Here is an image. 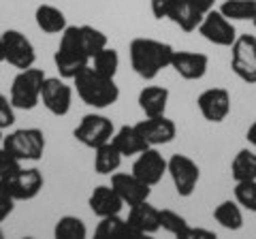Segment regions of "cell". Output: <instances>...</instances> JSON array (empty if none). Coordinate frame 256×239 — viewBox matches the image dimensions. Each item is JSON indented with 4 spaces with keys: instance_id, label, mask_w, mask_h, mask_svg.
Segmentation results:
<instances>
[{
    "instance_id": "5b68a950",
    "label": "cell",
    "mask_w": 256,
    "mask_h": 239,
    "mask_svg": "<svg viewBox=\"0 0 256 239\" xmlns=\"http://www.w3.org/2000/svg\"><path fill=\"white\" fill-rule=\"evenodd\" d=\"M2 148L20 162H38L45 154V134L41 128H18L2 137Z\"/></svg>"
},
{
    "instance_id": "603a6c76",
    "label": "cell",
    "mask_w": 256,
    "mask_h": 239,
    "mask_svg": "<svg viewBox=\"0 0 256 239\" xmlns=\"http://www.w3.org/2000/svg\"><path fill=\"white\" fill-rule=\"evenodd\" d=\"M166 20H171L175 26H180V30L190 34L198 28V24L203 20V13L198 11L190 0H175V4H173V9H171Z\"/></svg>"
},
{
    "instance_id": "b9f144b4",
    "label": "cell",
    "mask_w": 256,
    "mask_h": 239,
    "mask_svg": "<svg viewBox=\"0 0 256 239\" xmlns=\"http://www.w3.org/2000/svg\"><path fill=\"white\" fill-rule=\"evenodd\" d=\"M2 137H4V134H2V130H0V143H2Z\"/></svg>"
},
{
    "instance_id": "ba28073f",
    "label": "cell",
    "mask_w": 256,
    "mask_h": 239,
    "mask_svg": "<svg viewBox=\"0 0 256 239\" xmlns=\"http://www.w3.org/2000/svg\"><path fill=\"white\" fill-rule=\"evenodd\" d=\"M116 132V126L111 122V118L102 114H88L82 118V122L77 124V128L73 130V137L82 143L84 148L96 150L102 143L111 141Z\"/></svg>"
},
{
    "instance_id": "277c9868",
    "label": "cell",
    "mask_w": 256,
    "mask_h": 239,
    "mask_svg": "<svg viewBox=\"0 0 256 239\" xmlns=\"http://www.w3.org/2000/svg\"><path fill=\"white\" fill-rule=\"evenodd\" d=\"M45 70L43 68H24L13 77L9 100L15 109L20 111H32L41 102V88L45 82Z\"/></svg>"
},
{
    "instance_id": "44dd1931",
    "label": "cell",
    "mask_w": 256,
    "mask_h": 239,
    "mask_svg": "<svg viewBox=\"0 0 256 239\" xmlns=\"http://www.w3.org/2000/svg\"><path fill=\"white\" fill-rule=\"evenodd\" d=\"M111 143L118 148V152L122 154L124 158H130V156H137L141 154L143 150H148L150 146L146 143V139L141 137V132L137 130V126H120V128L114 132V137H111Z\"/></svg>"
},
{
    "instance_id": "6da1fadb",
    "label": "cell",
    "mask_w": 256,
    "mask_h": 239,
    "mask_svg": "<svg viewBox=\"0 0 256 239\" xmlns=\"http://www.w3.org/2000/svg\"><path fill=\"white\" fill-rule=\"evenodd\" d=\"M173 52L175 50L169 43H162L158 38H150V36H137L128 45L130 66L146 82L156 79L164 68H171Z\"/></svg>"
},
{
    "instance_id": "4316f807",
    "label": "cell",
    "mask_w": 256,
    "mask_h": 239,
    "mask_svg": "<svg viewBox=\"0 0 256 239\" xmlns=\"http://www.w3.org/2000/svg\"><path fill=\"white\" fill-rule=\"evenodd\" d=\"M218 11L230 22H252L256 15V0H224Z\"/></svg>"
},
{
    "instance_id": "f1b7e54d",
    "label": "cell",
    "mask_w": 256,
    "mask_h": 239,
    "mask_svg": "<svg viewBox=\"0 0 256 239\" xmlns=\"http://www.w3.org/2000/svg\"><path fill=\"white\" fill-rule=\"evenodd\" d=\"M92 68H96L100 75H107V77H116L118 75V68H120V54L114 47H102V50L94 56L90 60Z\"/></svg>"
},
{
    "instance_id": "7a4b0ae2",
    "label": "cell",
    "mask_w": 256,
    "mask_h": 239,
    "mask_svg": "<svg viewBox=\"0 0 256 239\" xmlns=\"http://www.w3.org/2000/svg\"><path fill=\"white\" fill-rule=\"evenodd\" d=\"M73 88L77 90V96L94 109H107L116 105L120 98V86L116 84V77L100 75L96 68H92V64H88L73 77Z\"/></svg>"
},
{
    "instance_id": "60d3db41",
    "label": "cell",
    "mask_w": 256,
    "mask_h": 239,
    "mask_svg": "<svg viewBox=\"0 0 256 239\" xmlns=\"http://www.w3.org/2000/svg\"><path fill=\"white\" fill-rule=\"evenodd\" d=\"M4 237V230H2V226H0V239H2Z\"/></svg>"
},
{
    "instance_id": "8992f818",
    "label": "cell",
    "mask_w": 256,
    "mask_h": 239,
    "mask_svg": "<svg viewBox=\"0 0 256 239\" xmlns=\"http://www.w3.org/2000/svg\"><path fill=\"white\" fill-rule=\"evenodd\" d=\"M166 173H169L175 192L180 196L188 198L194 194L198 180H201V169H198L196 160H192L186 154H173L166 160Z\"/></svg>"
},
{
    "instance_id": "3957f363",
    "label": "cell",
    "mask_w": 256,
    "mask_h": 239,
    "mask_svg": "<svg viewBox=\"0 0 256 239\" xmlns=\"http://www.w3.org/2000/svg\"><path fill=\"white\" fill-rule=\"evenodd\" d=\"M90 60L92 54L84 41L82 26H66L60 34L58 50L54 54V64L58 68V75L73 82V77L90 64Z\"/></svg>"
},
{
    "instance_id": "7402d4cb",
    "label": "cell",
    "mask_w": 256,
    "mask_h": 239,
    "mask_svg": "<svg viewBox=\"0 0 256 239\" xmlns=\"http://www.w3.org/2000/svg\"><path fill=\"white\" fill-rule=\"evenodd\" d=\"M34 22L38 30H43L45 34H62L64 28L68 26L64 11L54 4H38L34 11Z\"/></svg>"
},
{
    "instance_id": "7c38bea8",
    "label": "cell",
    "mask_w": 256,
    "mask_h": 239,
    "mask_svg": "<svg viewBox=\"0 0 256 239\" xmlns=\"http://www.w3.org/2000/svg\"><path fill=\"white\" fill-rule=\"evenodd\" d=\"M41 102L52 116H66L73 105V86H68L64 77H45L41 88Z\"/></svg>"
},
{
    "instance_id": "2e32d148",
    "label": "cell",
    "mask_w": 256,
    "mask_h": 239,
    "mask_svg": "<svg viewBox=\"0 0 256 239\" xmlns=\"http://www.w3.org/2000/svg\"><path fill=\"white\" fill-rule=\"evenodd\" d=\"M137 130L141 132V137L146 139V143L150 148H160L171 143L175 137H178V126L171 118L164 116H156V118H146L141 122L134 124Z\"/></svg>"
},
{
    "instance_id": "d6986e66",
    "label": "cell",
    "mask_w": 256,
    "mask_h": 239,
    "mask_svg": "<svg viewBox=\"0 0 256 239\" xmlns=\"http://www.w3.org/2000/svg\"><path fill=\"white\" fill-rule=\"evenodd\" d=\"M88 205L94 216L98 218H105V216H116L124 210V201L120 198V194L114 190V186H107V184H100L92 190L90 198H88Z\"/></svg>"
},
{
    "instance_id": "cb8c5ba5",
    "label": "cell",
    "mask_w": 256,
    "mask_h": 239,
    "mask_svg": "<svg viewBox=\"0 0 256 239\" xmlns=\"http://www.w3.org/2000/svg\"><path fill=\"white\" fill-rule=\"evenodd\" d=\"M122 154L118 152V148L114 146L111 141L102 143L94 150V171L98 175H111L120 169V164H122Z\"/></svg>"
},
{
    "instance_id": "ffe728a7",
    "label": "cell",
    "mask_w": 256,
    "mask_h": 239,
    "mask_svg": "<svg viewBox=\"0 0 256 239\" xmlns=\"http://www.w3.org/2000/svg\"><path fill=\"white\" fill-rule=\"evenodd\" d=\"M169 96H171V92L162 86H146L139 92L137 102H139V109L143 111L146 118H156V116L166 114Z\"/></svg>"
},
{
    "instance_id": "ab89813d",
    "label": "cell",
    "mask_w": 256,
    "mask_h": 239,
    "mask_svg": "<svg viewBox=\"0 0 256 239\" xmlns=\"http://www.w3.org/2000/svg\"><path fill=\"white\" fill-rule=\"evenodd\" d=\"M0 62H4V45H2V32H0Z\"/></svg>"
},
{
    "instance_id": "ac0fdd59",
    "label": "cell",
    "mask_w": 256,
    "mask_h": 239,
    "mask_svg": "<svg viewBox=\"0 0 256 239\" xmlns=\"http://www.w3.org/2000/svg\"><path fill=\"white\" fill-rule=\"evenodd\" d=\"M128 226L132 235H152L160 228V210L150 201L137 203L128 210Z\"/></svg>"
},
{
    "instance_id": "4dcf8cb0",
    "label": "cell",
    "mask_w": 256,
    "mask_h": 239,
    "mask_svg": "<svg viewBox=\"0 0 256 239\" xmlns=\"http://www.w3.org/2000/svg\"><path fill=\"white\" fill-rule=\"evenodd\" d=\"M188 226H190L188 220L184 218L182 214L173 212V210H160V228H164L169 235L182 239L184 230H186Z\"/></svg>"
},
{
    "instance_id": "83f0119b",
    "label": "cell",
    "mask_w": 256,
    "mask_h": 239,
    "mask_svg": "<svg viewBox=\"0 0 256 239\" xmlns=\"http://www.w3.org/2000/svg\"><path fill=\"white\" fill-rule=\"evenodd\" d=\"M54 237L56 239H86L88 226L77 216H60L54 226Z\"/></svg>"
},
{
    "instance_id": "4fadbf2b",
    "label": "cell",
    "mask_w": 256,
    "mask_h": 239,
    "mask_svg": "<svg viewBox=\"0 0 256 239\" xmlns=\"http://www.w3.org/2000/svg\"><path fill=\"white\" fill-rule=\"evenodd\" d=\"M196 107L207 122L220 124L230 114V92L226 88H207L198 94Z\"/></svg>"
},
{
    "instance_id": "5bb4252c",
    "label": "cell",
    "mask_w": 256,
    "mask_h": 239,
    "mask_svg": "<svg viewBox=\"0 0 256 239\" xmlns=\"http://www.w3.org/2000/svg\"><path fill=\"white\" fill-rule=\"evenodd\" d=\"M132 173L148 186H156L166 175V158L158 152V148H148L134 156Z\"/></svg>"
},
{
    "instance_id": "d4e9b609",
    "label": "cell",
    "mask_w": 256,
    "mask_h": 239,
    "mask_svg": "<svg viewBox=\"0 0 256 239\" xmlns=\"http://www.w3.org/2000/svg\"><path fill=\"white\" fill-rule=\"evenodd\" d=\"M214 220L226 230H239L244 226V207L239 205L235 198L233 201H230V198L228 201H222L220 205H216Z\"/></svg>"
},
{
    "instance_id": "7bdbcfd3",
    "label": "cell",
    "mask_w": 256,
    "mask_h": 239,
    "mask_svg": "<svg viewBox=\"0 0 256 239\" xmlns=\"http://www.w3.org/2000/svg\"><path fill=\"white\" fill-rule=\"evenodd\" d=\"M252 24H254V26H256V15H254V20H252Z\"/></svg>"
},
{
    "instance_id": "f35d334b",
    "label": "cell",
    "mask_w": 256,
    "mask_h": 239,
    "mask_svg": "<svg viewBox=\"0 0 256 239\" xmlns=\"http://www.w3.org/2000/svg\"><path fill=\"white\" fill-rule=\"evenodd\" d=\"M246 141L256 150V120L250 124V128H248V132H246Z\"/></svg>"
},
{
    "instance_id": "52a82bcc",
    "label": "cell",
    "mask_w": 256,
    "mask_h": 239,
    "mask_svg": "<svg viewBox=\"0 0 256 239\" xmlns=\"http://www.w3.org/2000/svg\"><path fill=\"white\" fill-rule=\"evenodd\" d=\"M0 186H2L15 201H32V198L38 196V192L43 190L45 178L36 166H28V169L26 166H20L9 178L0 180Z\"/></svg>"
},
{
    "instance_id": "30bf717a",
    "label": "cell",
    "mask_w": 256,
    "mask_h": 239,
    "mask_svg": "<svg viewBox=\"0 0 256 239\" xmlns=\"http://www.w3.org/2000/svg\"><path fill=\"white\" fill-rule=\"evenodd\" d=\"M2 45H4V62H9L13 68L24 70L34 66L36 62V52L30 38L20 32V30H4L2 32Z\"/></svg>"
},
{
    "instance_id": "f546056e",
    "label": "cell",
    "mask_w": 256,
    "mask_h": 239,
    "mask_svg": "<svg viewBox=\"0 0 256 239\" xmlns=\"http://www.w3.org/2000/svg\"><path fill=\"white\" fill-rule=\"evenodd\" d=\"M96 237H111V235H132L130 233V226H128V222L116 214V216H105L100 218L98 226L94 230Z\"/></svg>"
},
{
    "instance_id": "74e56055",
    "label": "cell",
    "mask_w": 256,
    "mask_h": 239,
    "mask_svg": "<svg viewBox=\"0 0 256 239\" xmlns=\"http://www.w3.org/2000/svg\"><path fill=\"white\" fill-rule=\"evenodd\" d=\"M190 2L194 4L196 9L201 11L203 15H205V13H210V11L214 9V6H216V0H190Z\"/></svg>"
},
{
    "instance_id": "d590c367",
    "label": "cell",
    "mask_w": 256,
    "mask_h": 239,
    "mask_svg": "<svg viewBox=\"0 0 256 239\" xmlns=\"http://www.w3.org/2000/svg\"><path fill=\"white\" fill-rule=\"evenodd\" d=\"M15 203H18V201H15V198L6 192L2 186H0V224H2V222L13 214Z\"/></svg>"
},
{
    "instance_id": "9c48e42d",
    "label": "cell",
    "mask_w": 256,
    "mask_h": 239,
    "mask_svg": "<svg viewBox=\"0 0 256 239\" xmlns=\"http://www.w3.org/2000/svg\"><path fill=\"white\" fill-rule=\"evenodd\" d=\"M230 68L246 84H256V36L239 34L230 45Z\"/></svg>"
},
{
    "instance_id": "8d00e7d4",
    "label": "cell",
    "mask_w": 256,
    "mask_h": 239,
    "mask_svg": "<svg viewBox=\"0 0 256 239\" xmlns=\"http://www.w3.org/2000/svg\"><path fill=\"white\" fill-rule=\"evenodd\" d=\"M192 237H205V239H216L214 230H205V228H194V226H188L184 230L182 239H192Z\"/></svg>"
},
{
    "instance_id": "9a60e30c",
    "label": "cell",
    "mask_w": 256,
    "mask_h": 239,
    "mask_svg": "<svg viewBox=\"0 0 256 239\" xmlns=\"http://www.w3.org/2000/svg\"><path fill=\"white\" fill-rule=\"evenodd\" d=\"M111 186L114 190L120 194V198L124 201V205L132 207L137 203H143V201H150V194H152V186H148L146 182H141L137 175L132 171L130 173H111Z\"/></svg>"
},
{
    "instance_id": "e575fe53",
    "label": "cell",
    "mask_w": 256,
    "mask_h": 239,
    "mask_svg": "<svg viewBox=\"0 0 256 239\" xmlns=\"http://www.w3.org/2000/svg\"><path fill=\"white\" fill-rule=\"evenodd\" d=\"M173 4H175V0H150V9H152V15H154L156 20L169 18Z\"/></svg>"
},
{
    "instance_id": "836d02e7",
    "label": "cell",
    "mask_w": 256,
    "mask_h": 239,
    "mask_svg": "<svg viewBox=\"0 0 256 239\" xmlns=\"http://www.w3.org/2000/svg\"><path fill=\"white\" fill-rule=\"evenodd\" d=\"M20 166H22V162H20L13 154L6 152V150L2 148V143H0V180H2V178H9V175L18 171Z\"/></svg>"
},
{
    "instance_id": "8fae6325",
    "label": "cell",
    "mask_w": 256,
    "mask_h": 239,
    "mask_svg": "<svg viewBox=\"0 0 256 239\" xmlns=\"http://www.w3.org/2000/svg\"><path fill=\"white\" fill-rule=\"evenodd\" d=\"M196 30L205 41H210L212 45H218V47H230L239 36L235 24L228 18H224L218 9H212L210 13H205Z\"/></svg>"
},
{
    "instance_id": "484cf974",
    "label": "cell",
    "mask_w": 256,
    "mask_h": 239,
    "mask_svg": "<svg viewBox=\"0 0 256 239\" xmlns=\"http://www.w3.org/2000/svg\"><path fill=\"white\" fill-rule=\"evenodd\" d=\"M230 175L235 182L256 180V152L254 150H239L230 162Z\"/></svg>"
},
{
    "instance_id": "d6a6232c",
    "label": "cell",
    "mask_w": 256,
    "mask_h": 239,
    "mask_svg": "<svg viewBox=\"0 0 256 239\" xmlns=\"http://www.w3.org/2000/svg\"><path fill=\"white\" fill-rule=\"evenodd\" d=\"M15 111H18V109L11 105L9 96L0 94V130L11 128V126L15 124Z\"/></svg>"
},
{
    "instance_id": "1f68e13d",
    "label": "cell",
    "mask_w": 256,
    "mask_h": 239,
    "mask_svg": "<svg viewBox=\"0 0 256 239\" xmlns=\"http://www.w3.org/2000/svg\"><path fill=\"white\" fill-rule=\"evenodd\" d=\"M235 201L244 207V210L256 214V180L250 182H235Z\"/></svg>"
},
{
    "instance_id": "e0dca14e",
    "label": "cell",
    "mask_w": 256,
    "mask_h": 239,
    "mask_svg": "<svg viewBox=\"0 0 256 239\" xmlns=\"http://www.w3.org/2000/svg\"><path fill=\"white\" fill-rule=\"evenodd\" d=\"M171 68L186 82H198L207 75L210 68V58L201 52H188V50H175L171 58Z\"/></svg>"
}]
</instances>
